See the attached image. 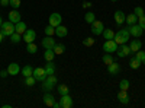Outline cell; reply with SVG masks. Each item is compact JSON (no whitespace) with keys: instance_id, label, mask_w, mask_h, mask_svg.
I'll return each mask as SVG.
<instances>
[{"instance_id":"2e32d148","label":"cell","mask_w":145,"mask_h":108,"mask_svg":"<svg viewBox=\"0 0 145 108\" xmlns=\"http://www.w3.org/2000/svg\"><path fill=\"white\" fill-rule=\"evenodd\" d=\"M7 72H9V76H16V75H19L20 67H19L18 63H10L7 66Z\"/></svg>"},{"instance_id":"f1b7e54d","label":"cell","mask_w":145,"mask_h":108,"mask_svg":"<svg viewBox=\"0 0 145 108\" xmlns=\"http://www.w3.org/2000/svg\"><path fill=\"white\" fill-rule=\"evenodd\" d=\"M52 50H54L55 54H63L65 51V45L64 44H55V47H54Z\"/></svg>"},{"instance_id":"484cf974","label":"cell","mask_w":145,"mask_h":108,"mask_svg":"<svg viewBox=\"0 0 145 108\" xmlns=\"http://www.w3.org/2000/svg\"><path fill=\"white\" fill-rule=\"evenodd\" d=\"M54 57H55L54 50H45V53H44V58L46 60V62H52Z\"/></svg>"},{"instance_id":"ab89813d","label":"cell","mask_w":145,"mask_h":108,"mask_svg":"<svg viewBox=\"0 0 145 108\" xmlns=\"http://www.w3.org/2000/svg\"><path fill=\"white\" fill-rule=\"evenodd\" d=\"M138 23H139V27H141L142 29H145V13L138 18Z\"/></svg>"},{"instance_id":"5b68a950","label":"cell","mask_w":145,"mask_h":108,"mask_svg":"<svg viewBox=\"0 0 145 108\" xmlns=\"http://www.w3.org/2000/svg\"><path fill=\"white\" fill-rule=\"evenodd\" d=\"M118 44H116V41L115 40H106V42L103 44V50L106 51V53H109V54H112L113 51H118Z\"/></svg>"},{"instance_id":"c3c4849f","label":"cell","mask_w":145,"mask_h":108,"mask_svg":"<svg viewBox=\"0 0 145 108\" xmlns=\"http://www.w3.org/2000/svg\"><path fill=\"white\" fill-rule=\"evenodd\" d=\"M2 25H3V19H2V16H0V28H2Z\"/></svg>"},{"instance_id":"8992f818","label":"cell","mask_w":145,"mask_h":108,"mask_svg":"<svg viewBox=\"0 0 145 108\" xmlns=\"http://www.w3.org/2000/svg\"><path fill=\"white\" fill-rule=\"evenodd\" d=\"M32 76L36 79V82H44L48 75L45 73V69H44V67H36V69H33Z\"/></svg>"},{"instance_id":"e0dca14e","label":"cell","mask_w":145,"mask_h":108,"mask_svg":"<svg viewBox=\"0 0 145 108\" xmlns=\"http://www.w3.org/2000/svg\"><path fill=\"white\" fill-rule=\"evenodd\" d=\"M20 13H19V10L18 9H13V10H12L10 12V13H9V21L10 22H13V23H18V22H20Z\"/></svg>"},{"instance_id":"d6986e66","label":"cell","mask_w":145,"mask_h":108,"mask_svg":"<svg viewBox=\"0 0 145 108\" xmlns=\"http://www.w3.org/2000/svg\"><path fill=\"white\" fill-rule=\"evenodd\" d=\"M129 48H131V53H137L138 50L142 48V42L139 40H132L131 41V45H129Z\"/></svg>"},{"instance_id":"60d3db41","label":"cell","mask_w":145,"mask_h":108,"mask_svg":"<svg viewBox=\"0 0 145 108\" xmlns=\"http://www.w3.org/2000/svg\"><path fill=\"white\" fill-rule=\"evenodd\" d=\"M135 54H137L135 57H137L138 60H141V62H142V60H144V57H145V51H142V50H138Z\"/></svg>"},{"instance_id":"681fc988","label":"cell","mask_w":145,"mask_h":108,"mask_svg":"<svg viewBox=\"0 0 145 108\" xmlns=\"http://www.w3.org/2000/svg\"><path fill=\"white\" fill-rule=\"evenodd\" d=\"M142 64H145V57H144V60H142Z\"/></svg>"},{"instance_id":"7a4b0ae2","label":"cell","mask_w":145,"mask_h":108,"mask_svg":"<svg viewBox=\"0 0 145 108\" xmlns=\"http://www.w3.org/2000/svg\"><path fill=\"white\" fill-rule=\"evenodd\" d=\"M57 83H58V79L55 75H48L46 79L42 82V89L45 92H51L55 86H57Z\"/></svg>"},{"instance_id":"52a82bcc","label":"cell","mask_w":145,"mask_h":108,"mask_svg":"<svg viewBox=\"0 0 145 108\" xmlns=\"http://www.w3.org/2000/svg\"><path fill=\"white\" fill-rule=\"evenodd\" d=\"M128 31H129V34L132 35V37H135V38H139L141 35H142V28L139 27V23H135V25H129V28H128Z\"/></svg>"},{"instance_id":"9c48e42d","label":"cell","mask_w":145,"mask_h":108,"mask_svg":"<svg viewBox=\"0 0 145 108\" xmlns=\"http://www.w3.org/2000/svg\"><path fill=\"white\" fill-rule=\"evenodd\" d=\"M36 38V32L33 31V29H26V32L22 35V40L25 41L26 44H29V42H33V40Z\"/></svg>"},{"instance_id":"277c9868","label":"cell","mask_w":145,"mask_h":108,"mask_svg":"<svg viewBox=\"0 0 145 108\" xmlns=\"http://www.w3.org/2000/svg\"><path fill=\"white\" fill-rule=\"evenodd\" d=\"M103 29H105V25H103V22H100V21H97L96 19L93 23H91V34L93 35H102L103 34Z\"/></svg>"},{"instance_id":"1f68e13d","label":"cell","mask_w":145,"mask_h":108,"mask_svg":"<svg viewBox=\"0 0 145 108\" xmlns=\"http://www.w3.org/2000/svg\"><path fill=\"white\" fill-rule=\"evenodd\" d=\"M26 51L31 53V54H35L36 51H38V47H36V44H33V42H29V44H26Z\"/></svg>"},{"instance_id":"bcb514c9","label":"cell","mask_w":145,"mask_h":108,"mask_svg":"<svg viewBox=\"0 0 145 108\" xmlns=\"http://www.w3.org/2000/svg\"><path fill=\"white\" fill-rule=\"evenodd\" d=\"M3 37H5V35L2 34V31H0V42H2V41H3Z\"/></svg>"},{"instance_id":"7402d4cb","label":"cell","mask_w":145,"mask_h":108,"mask_svg":"<svg viewBox=\"0 0 145 108\" xmlns=\"http://www.w3.org/2000/svg\"><path fill=\"white\" fill-rule=\"evenodd\" d=\"M45 73L46 75H54L55 73V66H54V63L52 62H46V64H45Z\"/></svg>"},{"instance_id":"8fae6325","label":"cell","mask_w":145,"mask_h":108,"mask_svg":"<svg viewBox=\"0 0 145 108\" xmlns=\"http://www.w3.org/2000/svg\"><path fill=\"white\" fill-rule=\"evenodd\" d=\"M118 56L120 57V58H125V57H128L129 54H131V48H129V45H126V44H122L120 47H118Z\"/></svg>"},{"instance_id":"f546056e","label":"cell","mask_w":145,"mask_h":108,"mask_svg":"<svg viewBox=\"0 0 145 108\" xmlns=\"http://www.w3.org/2000/svg\"><path fill=\"white\" fill-rule=\"evenodd\" d=\"M10 41L13 42V44L20 42V41H22V35H20V34H18V32H13V34L10 35Z\"/></svg>"},{"instance_id":"44dd1931","label":"cell","mask_w":145,"mask_h":108,"mask_svg":"<svg viewBox=\"0 0 145 108\" xmlns=\"http://www.w3.org/2000/svg\"><path fill=\"white\" fill-rule=\"evenodd\" d=\"M15 32H18V34H20V35H23L26 32V23L25 22H18V23H15Z\"/></svg>"},{"instance_id":"4dcf8cb0","label":"cell","mask_w":145,"mask_h":108,"mask_svg":"<svg viewBox=\"0 0 145 108\" xmlns=\"http://www.w3.org/2000/svg\"><path fill=\"white\" fill-rule=\"evenodd\" d=\"M57 91H58L59 95H67V93L70 92V89H68L67 85H58V86H57Z\"/></svg>"},{"instance_id":"f35d334b","label":"cell","mask_w":145,"mask_h":108,"mask_svg":"<svg viewBox=\"0 0 145 108\" xmlns=\"http://www.w3.org/2000/svg\"><path fill=\"white\" fill-rule=\"evenodd\" d=\"M9 6H12L13 9H19L20 7V0H10V5Z\"/></svg>"},{"instance_id":"d6a6232c","label":"cell","mask_w":145,"mask_h":108,"mask_svg":"<svg viewBox=\"0 0 145 108\" xmlns=\"http://www.w3.org/2000/svg\"><path fill=\"white\" fill-rule=\"evenodd\" d=\"M129 86H131V83H129V80H128V79L120 80V83H119V89H122V91H128V89H129Z\"/></svg>"},{"instance_id":"7dc6e473","label":"cell","mask_w":145,"mask_h":108,"mask_svg":"<svg viewBox=\"0 0 145 108\" xmlns=\"http://www.w3.org/2000/svg\"><path fill=\"white\" fill-rule=\"evenodd\" d=\"M10 107H12L10 104H5V105H3V108H10Z\"/></svg>"},{"instance_id":"30bf717a","label":"cell","mask_w":145,"mask_h":108,"mask_svg":"<svg viewBox=\"0 0 145 108\" xmlns=\"http://www.w3.org/2000/svg\"><path fill=\"white\" fill-rule=\"evenodd\" d=\"M55 44H57L55 40H54L52 37H48V35L42 40V47H44L45 50H52L54 47H55Z\"/></svg>"},{"instance_id":"6da1fadb","label":"cell","mask_w":145,"mask_h":108,"mask_svg":"<svg viewBox=\"0 0 145 108\" xmlns=\"http://www.w3.org/2000/svg\"><path fill=\"white\" fill-rule=\"evenodd\" d=\"M129 37H131V34L128 31V28H123V29H119L118 32H115V41L118 45H122V44H126L129 41Z\"/></svg>"},{"instance_id":"3957f363","label":"cell","mask_w":145,"mask_h":108,"mask_svg":"<svg viewBox=\"0 0 145 108\" xmlns=\"http://www.w3.org/2000/svg\"><path fill=\"white\" fill-rule=\"evenodd\" d=\"M0 31H2V34L5 35V37H10L12 34L15 32V23L13 22H3L2 28H0Z\"/></svg>"},{"instance_id":"603a6c76","label":"cell","mask_w":145,"mask_h":108,"mask_svg":"<svg viewBox=\"0 0 145 108\" xmlns=\"http://www.w3.org/2000/svg\"><path fill=\"white\" fill-rule=\"evenodd\" d=\"M141 64H142V62H141V60H138L137 57H132V58H131V62H129L131 69H134V70L139 69V67H141Z\"/></svg>"},{"instance_id":"ac0fdd59","label":"cell","mask_w":145,"mask_h":108,"mask_svg":"<svg viewBox=\"0 0 145 108\" xmlns=\"http://www.w3.org/2000/svg\"><path fill=\"white\" fill-rule=\"evenodd\" d=\"M67 34H68V29H67L65 27H63V25H58V27L55 28V35H57L58 38L67 37Z\"/></svg>"},{"instance_id":"7bdbcfd3","label":"cell","mask_w":145,"mask_h":108,"mask_svg":"<svg viewBox=\"0 0 145 108\" xmlns=\"http://www.w3.org/2000/svg\"><path fill=\"white\" fill-rule=\"evenodd\" d=\"M0 76H2V78H7V76H9V72H7V69H3L2 72H0Z\"/></svg>"},{"instance_id":"4316f807","label":"cell","mask_w":145,"mask_h":108,"mask_svg":"<svg viewBox=\"0 0 145 108\" xmlns=\"http://www.w3.org/2000/svg\"><path fill=\"white\" fill-rule=\"evenodd\" d=\"M84 21H86L87 23H90V25H91V23L96 21V15L93 13V12H87V13L84 15Z\"/></svg>"},{"instance_id":"9a60e30c","label":"cell","mask_w":145,"mask_h":108,"mask_svg":"<svg viewBox=\"0 0 145 108\" xmlns=\"http://www.w3.org/2000/svg\"><path fill=\"white\" fill-rule=\"evenodd\" d=\"M107 72H109V75H112V76L119 75V72H120V64L113 62L112 64H109V66H107Z\"/></svg>"},{"instance_id":"83f0119b","label":"cell","mask_w":145,"mask_h":108,"mask_svg":"<svg viewBox=\"0 0 145 108\" xmlns=\"http://www.w3.org/2000/svg\"><path fill=\"white\" fill-rule=\"evenodd\" d=\"M103 37H105V40H113L115 38V32L112 31V29H103Z\"/></svg>"},{"instance_id":"ee69618b","label":"cell","mask_w":145,"mask_h":108,"mask_svg":"<svg viewBox=\"0 0 145 108\" xmlns=\"http://www.w3.org/2000/svg\"><path fill=\"white\" fill-rule=\"evenodd\" d=\"M10 5V0H0V6H9Z\"/></svg>"},{"instance_id":"f907efd6","label":"cell","mask_w":145,"mask_h":108,"mask_svg":"<svg viewBox=\"0 0 145 108\" xmlns=\"http://www.w3.org/2000/svg\"><path fill=\"white\" fill-rule=\"evenodd\" d=\"M110 2H118V0H110Z\"/></svg>"},{"instance_id":"8d00e7d4","label":"cell","mask_w":145,"mask_h":108,"mask_svg":"<svg viewBox=\"0 0 145 108\" xmlns=\"http://www.w3.org/2000/svg\"><path fill=\"white\" fill-rule=\"evenodd\" d=\"M93 44H94V38H91V37H87V38L83 40V45L84 47H91Z\"/></svg>"},{"instance_id":"74e56055","label":"cell","mask_w":145,"mask_h":108,"mask_svg":"<svg viewBox=\"0 0 145 108\" xmlns=\"http://www.w3.org/2000/svg\"><path fill=\"white\" fill-rule=\"evenodd\" d=\"M134 13H135V15H137V16L139 18V16H142V15L145 13V12H144V9H142L141 6H137V7L134 9Z\"/></svg>"},{"instance_id":"5bb4252c","label":"cell","mask_w":145,"mask_h":108,"mask_svg":"<svg viewBox=\"0 0 145 108\" xmlns=\"http://www.w3.org/2000/svg\"><path fill=\"white\" fill-rule=\"evenodd\" d=\"M125 19H126V15L123 13L122 10H116V12H115V22H116L118 27L122 25V23L125 22Z\"/></svg>"},{"instance_id":"d590c367","label":"cell","mask_w":145,"mask_h":108,"mask_svg":"<svg viewBox=\"0 0 145 108\" xmlns=\"http://www.w3.org/2000/svg\"><path fill=\"white\" fill-rule=\"evenodd\" d=\"M45 35H48V37H52V35H55V28L51 27V25H48L45 28Z\"/></svg>"},{"instance_id":"836d02e7","label":"cell","mask_w":145,"mask_h":108,"mask_svg":"<svg viewBox=\"0 0 145 108\" xmlns=\"http://www.w3.org/2000/svg\"><path fill=\"white\" fill-rule=\"evenodd\" d=\"M102 60H103V63H106L107 66H109V64H112V63L115 62V58H113L110 54H109V53H106V54L103 56V58H102Z\"/></svg>"},{"instance_id":"7c38bea8","label":"cell","mask_w":145,"mask_h":108,"mask_svg":"<svg viewBox=\"0 0 145 108\" xmlns=\"http://www.w3.org/2000/svg\"><path fill=\"white\" fill-rule=\"evenodd\" d=\"M59 104H61V108H71L72 107V98L70 97V95H61V101H59Z\"/></svg>"},{"instance_id":"e575fe53","label":"cell","mask_w":145,"mask_h":108,"mask_svg":"<svg viewBox=\"0 0 145 108\" xmlns=\"http://www.w3.org/2000/svg\"><path fill=\"white\" fill-rule=\"evenodd\" d=\"M36 83V79L33 78V76H28V78H25V85L26 86H33Z\"/></svg>"},{"instance_id":"f6af8a7d","label":"cell","mask_w":145,"mask_h":108,"mask_svg":"<svg viewBox=\"0 0 145 108\" xmlns=\"http://www.w3.org/2000/svg\"><path fill=\"white\" fill-rule=\"evenodd\" d=\"M52 107H54V108H61V104H59V102H54Z\"/></svg>"},{"instance_id":"b9f144b4","label":"cell","mask_w":145,"mask_h":108,"mask_svg":"<svg viewBox=\"0 0 145 108\" xmlns=\"http://www.w3.org/2000/svg\"><path fill=\"white\" fill-rule=\"evenodd\" d=\"M83 9H89V7H91L93 5H91V2H83Z\"/></svg>"},{"instance_id":"ba28073f","label":"cell","mask_w":145,"mask_h":108,"mask_svg":"<svg viewBox=\"0 0 145 108\" xmlns=\"http://www.w3.org/2000/svg\"><path fill=\"white\" fill-rule=\"evenodd\" d=\"M61 22H63V16L59 15V13H52L50 15V25L57 28L58 25H61Z\"/></svg>"},{"instance_id":"cb8c5ba5","label":"cell","mask_w":145,"mask_h":108,"mask_svg":"<svg viewBox=\"0 0 145 108\" xmlns=\"http://www.w3.org/2000/svg\"><path fill=\"white\" fill-rule=\"evenodd\" d=\"M20 72H22V75L25 76V78H28V76H32V73H33V69H32V66L26 64V66H23V67L20 69Z\"/></svg>"},{"instance_id":"4fadbf2b","label":"cell","mask_w":145,"mask_h":108,"mask_svg":"<svg viewBox=\"0 0 145 108\" xmlns=\"http://www.w3.org/2000/svg\"><path fill=\"white\" fill-rule=\"evenodd\" d=\"M118 99H119V102H120V104L128 105V104H129L128 91H122V89H119V92H118Z\"/></svg>"},{"instance_id":"d4e9b609","label":"cell","mask_w":145,"mask_h":108,"mask_svg":"<svg viewBox=\"0 0 145 108\" xmlns=\"http://www.w3.org/2000/svg\"><path fill=\"white\" fill-rule=\"evenodd\" d=\"M125 22L128 23V25H135V23L138 22V16H137L135 13L128 15V16H126V19H125Z\"/></svg>"},{"instance_id":"ffe728a7","label":"cell","mask_w":145,"mask_h":108,"mask_svg":"<svg viewBox=\"0 0 145 108\" xmlns=\"http://www.w3.org/2000/svg\"><path fill=\"white\" fill-rule=\"evenodd\" d=\"M54 102H55L54 95H52V93H50V92H46V93L44 95V104H45L46 107H52V105H54Z\"/></svg>"}]
</instances>
